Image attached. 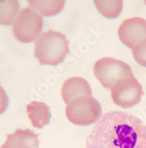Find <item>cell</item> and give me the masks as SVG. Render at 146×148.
<instances>
[{
    "instance_id": "1",
    "label": "cell",
    "mask_w": 146,
    "mask_h": 148,
    "mask_svg": "<svg viewBox=\"0 0 146 148\" xmlns=\"http://www.w3.org/2000/svg\"><path fill=\"white\" fill-rule=\"evenodd\" d=\"M86 148H146V125L127 112H107L86 139Z\"/></svg>"
},
{
    "instance_id": "2",
    "label": "cell",
    "mask_w": 146,
    "mask_h": 148,
    "mask_svg": "<svg viewBox=\"0 0 146 148\" xmlns=\"http://www.w3.org/2000/svg\"><path fill=\"white\" fill-rule=\"evenodd\" d=\"M69 42L62 33L49 30L42 33L34 44V56L41 65L57 66L63 62L69 51Z\"/></svg>"
},
{
    "instance_id": "3",
    "label": "cell",
    "mask_w": 146,
    "mask_h": 148,
    "mask_svg": "<svg viewBox=\"0 0 146 148\" xmlns=\"http://www.w3.org/2000/svg\"><path fill=\"white\" fill-rule=\"evenodd\" d=\"M69 121L79 126L96 123L102 116V107L92 96H80L67 104L65 110Z\"/></svg>"
},
{
    "instance_id": "4",
    "label": "cell",
    "mask_w": 146,
    "mask_h": 148,
    "mask_svg": "<svg viewBox=\"0 0 146 148\" xmlns=\"http://www.w3.org/2000/svg\"><path fill=\"white\" fill-rule=\"evenodd\" d=\"M94 73L105 88H111L120 80L134 77L132 70L127 63L111 57L99 59L94 64Z\"/></svg>"
},
{
    "instance_id": "5",
    "label": "cell",
    "mask_w": 146,
    "mask_h": 148,
    "mask_svg": "<svg viewBox=\"0 0 146 148\" xmlns=\"http://www.w3.org/2000/svg\"><path fill=\"white\" fill-rule=\"evenodd\" d=\"M43 19L39 14L31 8L22 9L12 25L14 38L22 43H30L42 33Z\"/></svg>"
},
{
    "instance_id": "6",
    "label": "cell",
    "mask_w": 146,
    "mask_h": 148,
    "mask_svg": "<svg viewBox=\"0 0 146 148\" xmlns=\"http://www.w3.org/2000/svg\"><path fill=\"white\" fill-rule=\"evenodd\" d=\"M111 90L114 104L124 109L139 104L144 95L141 84L134 76L120 80L113 86Z\"/></svg>"
},
{
    "instance_id": "7",
    "label": "cell",
    "mask_w": 146,
    "mask_h": 148,
    "mask_svg": "<svg viewBox=\"0 0 146 148\" xmlns=\"http://www.w3.org/2000/svg\"><path fill=\"white\" fill-rule=\"evenodd\" d=\"M118 35L123 45L133 49L146 39V20L140 17L126 19L119 27Z\"/></svg>"
},
{
    "instance_id": "8",
    "label": "cell",
    "mask_w": 146,
    "mask_h": 148,
    "mask_svg": "<svg viewBox=\"0 0 146 148\" xmlns=\"http://www.w3.org/2000/svg\"><path fill=\"white\" fill-rule=\"evenodd\" d=\"M80 96H92V90L89 83L80 77L67 79L62 87V97L65 104Z\"/></svg>"
},
{
    "instance_id": "9",
    "label": "cell",
    "mask_w": 146,
    "mask_h": 148,
    "mask_svg": "<svg viewBox=\"0 0 146 148\" xmlns=\"http://www.w3.org/2000/svg\"><path fill=\"white\" fill-rule=\"evenodd\" d=\"M39 134L29 129H17L8 134L6 141L0 148H39Z\"/></svg>"
},
{
    "instance_id": "10",
    "label": "cell",
    "mask_w": 146,
    "mask_h": 148,
    "mask_svg": "<svg viewBox=\"0 0 146 148\" xmlns=\"http://www.w3.org/2000/svg\"><path fill=\"white\" fill-rule=\"evenodd\" d=\"M28 116L34 127L42 129L50 123L51 113L50 108L43 102L32 101L26 107Z\"/></svg>"
},
{
    "instance_id": "11",
    "label": "cell",
    "mask_w": 146,
    "mask_h": 148,
    "mask_svg": "<svg viewBox=\"0 0 146 148\" xmlns=\"http://www.w3.org/2000/svg\"><path fill=\"white\" fill-rule=\"evenodd\" d=\"M31 8L44 16H54L64 8L65 0H27Z\"/></svg>"
},
{
    "instance_id": "12",
    "label": "cell",
    "mask_w": 146,
    "mask_h": 148,
    "mask_svg": "<svg viewBox=\"0 0 146 148\" xmlns=\"http://www.w3.org/2000/svg\"><path fill=\"white\" fill-rule=\"evenodd\" d=\"M19 14L18 0H0V25H10Z\"/></svg>"
},
{
    "instance_id": "13",
    "label": "cell",
    "mask_w": 146,
    "mask_h": 148,
    "mask_svg": "<svg viewBox=\"0 0 146 148\" xmlns=\"http://www.w3.org/2000/svg\"><path fill=\"white\" fill-rule=\"evenodd\" d=\"M98 11L105 18H117L123 10V0H94Z\"/></svg>"
},
{
    "instance_id": "14",
    "label": "cell",
    "mask_w": 146,
    "mask_h": 148,
    "mask_svg": "<svg viewBox=\"0 0 146 148\" xmlns=\"http://www.w3.org/2000/svg\"><path fill=\"white\" fill-rule=\"evenodd\" d=\"M132 54L139 65L146 67V39L139 42L132 49Z\"/></svg>"
},
{
    "instance_id": "15",
    "label": "cell",
    "mask_w": 146,
    "mask_h": 148,
    "mask_svg": "<svg viewBox=\"0 0 146 148\" xmlns=\"http://www.w3.org/2000/svg\"><path fill=\"white\" fill-rule=\"evenodd\" d=\"M8 97L5 90L0 86V115L6 110L8 106Z\"/></svg>"
},
{
    "instance_id": "16",
    "label": "cell",
    "mask_w": 146,
    "mask_h": 148,
    "mask_svg": "<svg viewBox=\"0 0 146 148\" xmlns=\"http://www.w3.org/2000/svg\"><path fill=\"white\" fill-rule=\"evenodd\" d=\"M145 1V5H146V0H144Z\"/></svg>"
}]
</instances>
